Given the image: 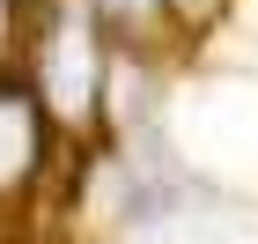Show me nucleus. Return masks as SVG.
I'll use <instances>...</instances> for the list:
<instances>
[{
  "label": "nucleus",
  "mask_w": 258,
  "mask_h": 244,
  "mask_svg": "<svg viewBox=\"0 0 258 244\" xmlns=\"http://www.w3.org/2000/svg\"><path fill=\"white\" fill-rule=\"evenodd\" d=\"M170 8H184V15H199V8H214V0H170Z\"/></svg>",
  "instance_id": "obj_3"
},
{
  "label": "nucleus",
  "mask_w": 258,
  "mask_h": 244,
  "mask_svg": "<svg viewBox=\"0 0 258 244\" xmlns=\"http://www.w3.org/2000/svg\"><path fill=\"white\" fill-rule=\"evenodd\" d=\"M44 156H52V111L30 81H0V215L44 178Z\"/></svg>",
  "instance_id": "obj_2"
},
{
  "label": "nucleus",
  "mask_w": 258,
  "mask_h": 244,
  "mask_svg": "<svg viewBox=\"0 0 258 244\" xmlns=\"http://www.w3.org/2000/svg\"><path fill=\"white\" fill-rule=\"evenodd\" d=\"M30 89L37 104L52 111V126H81L96 111V89H103V52H96V15L89 0H67L59 15L37 30V60H30Z\"/></svg>",
  "instance_id": "obj_1"
}]
</instances>
